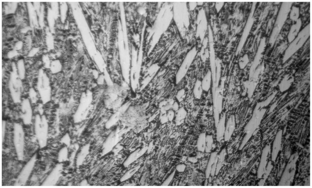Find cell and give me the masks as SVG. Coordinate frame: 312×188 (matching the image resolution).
<instances>
[{
    "mask_svg": "<svg viewBox=\"0 0 312 188\" xmlns=\"http://www.w3.org/2000/svg\"><path fill=\"white\" fill-rule=\"evenodd\" d=\"M16 70L13 71L10 78L9 86L12 98L15 103L20 101L22 84Z\"/></svg>",
    "mask_w": 312,
    "mask_h": 188,
    "instance_id": "obj_2",
    "label": "cell"
},
{
    "mask_svg": "<svg viewBox=\"0 0 312 188\" xmlns=\"http://www.w3.org/2000/svg\"><path fill=\"white\" fill-rule=\"evenodd\" d=\"M16 71L20 78L23 79L26 75V69L24 63L22 59L19 60L17 64Z\"/></svg>",
    "mask_w": 312,
    "mask_h": 188,
    "instance_id": "obj_13",
    "label": "cell"
},
{
    "mask_svg": "<svg viewBox=\"0 0 312 188\" xmlns=\"http://www.w3.org/2000/svg\"><path fill=\"white\" fill-rule=\"evenodd\" d=\"M139 155V150H138L131 154L125 160L123 165L126 167L134 162L138 158Z\"/></svg>",
    "mask_w": 312,
    "mask_h": 188,
    "instance_id": "obj_16",
    "label": "cell"
},
{
    "mask_svg": "<svg viewBox=\"0 0 312 188\" xmlns=\"http://www.w3.org/2000/svg\"><path fill=\"white\" fill-rule=\"evenodd\" d=\"M117 135L115 132L111 133L104 142L102 148V154L105 155L112 150L116 144Z\"/></svg>",
    "mask_w": 312,
    "mask_h": 188,
    "instance_id": "obj_5",
    "label": "cell"
},
{
    "mask_svg": "<svg viewBox=\"0 0 312 188\" xmlns=\"http://www.w3.org/2000/svg\"><path fill=\"white\" fill-rule=\"evenodd\" d=\"M206 134L201 133L199 135L197 142V150L200 152L205 151L206 144Z\"/></svg>",
    "mask_w": 312,
    "mask_h": 188,
    "instance_id": "obj_14",
    "label": "cell"
},
{
    "mask_svg": "<svg viewBox=\"0 0 312 188\" xmlns=\"http://www.w3.org/2000/svg\"><path fill=\"white\" fill-rule=\"evenodd\" d=\"M225 115L224 114L220 118L218 124L216 127V139L218 141H220L224 137L225 125Z\"/></svg>",
    "mask_w": 312,
    "mask_h": 188,
    "instance_id": "obj_9",
    "label": "cell"
},
{
    "mask_svg": "<svg viewBox=\"0 0 312 188\" xmlns=\"http://www.w3.org/2000/svg\"><path fill=\"white\" fill-rule=\"evenodd\" d=\"M226 155V151L225 148L223 149L217 155V159L215 175H217L222 168Z\"/></svg>",
    "mask_w": 312,
    "mask_h": 188,
    "instance_id": "obj_10",
    "label": "cell"
},
{
    "mask_svg": "<svg viewBox=\"0 0 312 188\" xmlns=\"http://www.w3.org/2000/svg\"><path fill=\"white\" fill-rule=\"evenodd\" d=\"M208 181V180H207V179H206L205 181V183H204V185H207V183H208V182H207Z\"/></svg>",
    "mask_w": 312,
    "mask_h": 188,
    "instance_id": "obj_29",
    "label": "cell"
},
{
    "mask_svg": "<svg viewBox=\"0 0 312 188\" xmlns=\"http://www.w3.org/2000/svg\"><path fill=\"white\" fill-rule=\"evenodd\" d=\"M175 172H172L162 183L161 186H168L170 183L173 178Z\"/></svg>",
    "mask_w": 312,
    "mask_h": 188,
    "instance_id": "obj_22",
    "label": "cell"
},
{
    "mask_svg": "<svg viewBox=\"0 0 312 188\" xmlns=\"http://www.w3.org/2000/svg\"><path fill=\"white\" fill-rule=\"evenodd\" d=\"M50 70L54 74L58 73L62 70L61 63L58 60H55L52 62L50 65Z\"/></svg>",
    "mask_w": 312,
    "mask_h": 188,
    "instance_id": "obj_17",
    "label": "cell"
},
{
    "mask_svg": "<svg viewBox=\"0 0 312 188\" xmlns=\"http://www.w3.org/2000/svg\"><path fill=\"white\" fill-rule=\"evenodd\" d=\"M224 87L219 86L212 89L214 117L216 127L219 120V115L222 107L223 92Z\"/></svg>",
    "mask_w": 312,
    "mask_h": 188,
    "instance_id": "obj_3",
    "label": "cell"
},
{
    "mask_svg": "<svg viewBox=\"0 0 312 188\" xmlns=\"http://www.w3.org/2000/svg\"><path fill=\"white\" fill-rule=\"evenodd\" d=\"M21 110L23 121L26 124H29L32 120L33 111L30 102L28 99H25L23 100L21 104Z\"/></svg>",
    "mask_w": 312,
    "mask_h": 188,
    "instance_id": "obj_4",
    "label": "cell"
},
{
    "mask_svg": "<svg viewBox=\"0 0 312 188\" xmlns=\"http://www.w3.org/2000/svg\"><path fill=\"white\" fill-rule=\"evenodd\" d=\"M202 88L201 82L197 80L196 81L193 88V94L194 97L197 99H200L201 97Z\"/></svg>",
    "mask_w": 312,
    "mask_h": 188,
    "instance_id": "obj_15",
    "label": "cell"
},
{
    "mask_svg": "<svg viewBox=\"0 0 312 188\" xmlns=\"http://www.w3.org/2000/svg\"><path fill=\"white\" fill-rule=\"evenodd\" d=\"M223 2H218L216 4V8L217 12H219L223 5Z\"/></svg>",
    "mask_w": 312,
    "mask_h": 188,
    "instance_id": "obj_25",
    "label": "cell"
},
{
    "mask_svg": "<svg viewBox=\"0 0 312 188\" xmlns=\"http://www.w3.org/2000/svg\"><path fill=\"white\" fill-rule=\"evenodd\" d=\"M213 142V136L211 135H208L206 137V144L205 151L207 153L211 151Z\"/></svg>",
    "mask_w": 312,
    "mask_h": 188,
    "instance_id": "obj_18",
    "label": "cell"
},
{
    "mask_svg": "<svg viewBox=\"0 0 312 188\" xmlns=\"http://www.w3.org/2000/svg\"><path fill=\"white\" fill-rule=\"evenodd\" d=\"M188 160L192 162L195 163L197 161V159L194 157H190L188 158Z\"/></svg>",
    "mask_w": 312,
    "mask_h": 188,
    "instance_id": "obj_27",
    "label": "cell"
},
{
    "mask_svg": "<svg viewBox=\"0 0 312 188\" xmlns=\"http://www.w3.org/2000/svg\"><path fill=\"white\" fill-rule=\"evenodd\" d=\"M248 59L246 55L241 57L239 60V64L240 68L243 69L245 68L248 63Z\"/></svg>",
    "mask_w": 312,
    "mask_h": 188,
    "instance_id": "obj_21",
    "label": "cell"
},
{
    "mask_svg": "<svg viewBox=\"0 0 312 188\" xmlns=\"http://www.w3.org/2000/svg\"><path fill=\"white\" fill-rule=\"evenodd\" d=\"M292 77L288 76V77H285V78L282 80V81L281 82L280 85L283 84V88H282V89H283V91L287 90L289 87L290 86L292 82Z\"/></svg>",
    "mask_w": 312,
    "mask_h": 188,
    "instance_id": "obj_19",
    "label": "cell"
},
{
    "mask_svg": "<svg viewBox=\"0 0 312 188\" xmlns=\"http://www.w3.org/2000/svg\"><path fill=\"white\" fill-rule=\"evenodd\" d=\"M191 3L192 4H191V7L190 9L191 10H192L193 9H194L196 7V6L197 5V4L196 2H191Z\"/></svg>",
    "mask_w": 312,
    "mask_h": 188,
    "instance_id": "obj_28",
    "label": "cell"
},
{
    "mask_svg": "<svg viewBox=\"0 0 312 188\" xmlns=\"http://www.w3.org/2000/svg\"><path fill=\"white\" fill-rule=\"evenodd\" d=\"M186 167L184 164H180L177 165L176 167V170L178 172H184Z\"/></svg>",
    "mask_w": 312,
    "mask_h": 188,
    "instance_id": "obj_23",
    "label": "cell"
},
{
    "mask_svg": "<svg viewBox=\"0 0 312 188\" xmlns=\"http://www.w3.org/2000/svg\"><path fill=\"white\" fill-rule=\"evenodd\" d=\"M80 185L82 186H86L88 185V182L87 180L86 179H84L82 180L80 183Z\"/></svg>",
    "mask_w": 312,
    "mask_h": 188,
    "instance_id": "obj_26",
    "label": "cell"
},
{
    "mask_svg": "<svg viewBox=\"0 0 312 188\" xmlns=\"http://www.w3.org/2000/svg\"><path fill=\"white\" fill-rule=\"evenodd\" d=\"M37 89L43 102L46 103L50 99L51 88L49 80L42 71L39 73L37 83Z\"/></svg>",
    "mask_w": 312,
    "mask_h": 188,
    "instance_id": "obj_1",
    "label": "cell"
},
{
    "mask_svg": "<svg viewBox=\"0 0 312 188\" xmlns=\"http://www.w3.org/2000/svg\"><path fill=\"white\" fill-rule=\"evenodd\" d=\"M137 168V167H135L127 171L121 178L120 181H124L130 178L136 171Z\"/></svg>",
    "mask_w": 312,
    "mask_h": 188,
    "instance_id": "obj_20",
    "label": "cell"
},
{
    "mask_svg": "<svg viewBox=\"0 0 312 188\" xmlns=\"http://www.w3.org/2000/svg\"><path fill=\"white\" fill-rule=\"evenodd\" d=\"M30 96L32 100H35L36 98V94L34 89H32L30 92Z\"/></svg>",
    "mask_w": 312,
    "mask_h": 188,
    "instance_id": "obj_24",
    "label": "cell"
},
{
    "mask_svg": "<svg viewBox=\"0 0 312 188\" xmlns=\"http://www.w3.org/2000/svg\"><path fill=\"white\" fill-rule=\"evenodd\" d=\"M216 152L212 153L210 156L205 170V175L206 179H208L210 176L212 167L217 157Z\"/></svg>",
    "mask_w": 312,
    "mask_h": 188,
    "instance_id": "obj_12",
    "label": "cell"
},
{
    "mask_svg": "<svg viewBox=\"0 0 312 188\" xmlns=\"http://www.w3.org/2000/svg\"><path fill=\"white\" fill-rule=\"evenodd\" d=\"M212 80L211 74V71H208L204 77L201 82L203 90L207 92L209 89Z\"/></svg>",
    "mask_w": 312,
    "mask_h": 188,
    "instance_id": "obj_11",
    "label": "cell"
},
{
    "mask_svg": "<svg viewBox=\"0 0 312 188\" xmlns=\"http://www.w3.org/2000/svg\"><path fill=\"white\" fill-rule=\"evenodd\" d=\"M197 21V34L202 40L204 36L207 26L206 19L203 11H200Z\"/></svg>",
    "mask_w": 312,
    "mask_h": 188,
    "instance_id": "obj_6",
    "label": "cell"
},
{
    "mask_svg": "<svg viewBox=\"0 0 312 188\" xmlns=\"http://www.w3.org/2000/svg\"><path fill=\"white\" fill-rule=\"evenodd\" d=\"M90 145L87 144L82 147L77 155L76 164L77 166L82 165L89 152Z\"/></svg>",
    "mask_w": 312,
    "mask_h": 188,
    "instance_id": "obj_8",
    "label": "cell"
},
{
    "mask_svg": "<svg viewBox=\"0 0 312 188\" xmlns=\"http://www.w3.org/2000/svg\"><path fill=\"white\" fill-rule=\"evenodd\" d=\"M235 127V119L234 115L231 116L229 118L226 124L224 138L225 141L230 139Z\"/></svg>",
    "mask_w": 312,
    "mask_h": 188,
    "instance_id": "obj_7",
    "label": "cell"
}]
</instances>
